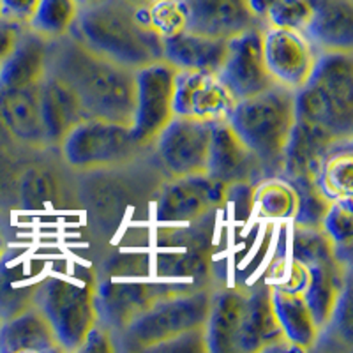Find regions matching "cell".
Listing matches in <instances>:
<instances>
[{
  "instance_id": "cell-1",
  "label": "cell",
  "mask_w": 353,
  "mask_h": 353,
  "mask_svg": "<svg viewBox=\"0 0 353 353\" xmlns=\"http://www.w3.org/2000/svg\"><path fill=\"white\" fill-rule=\"evenodd\" d=\"M48 72L77 94L88 119L131 125L137 108V71L92 52L71 32L48 43Z\"/></svg>"
},
{
  "instance_id": "cell-2",
  "label": "cell",
  "mask_w": 353,
  "mask_h": 353,
  "mask_svg": "<svg viewBox=\"0 0 353 353\" xmlns=\"http://www.w3.org/2000/svg\"><path fill=\"white\" fill-rule=\"evenodd\" d=\"M71 34L92 52L132 71L163 61V39L150 25L149 11L128 0L81 8Z\"/></svg>"
},
{
  "instance_id": "cell-3",
  "label": "cell",
  "mask_w": 353,
  "mask_h": 353,
  "mask_svg": "<svg viewBox=\"0 0 353 353\" xmlns=\"http://www.w3.org/2000/svg\"><path fill=\"white\" fill-rule=\"evenodd\" d=\"M297 122L295 90L272 85L235 103L228 124L256 154L265 175H281L285 150Z\"/></svg>"
},
{
  "instance_id": "cell-4",
  "label": "cell",
  "mask_w": 353,
  "mask_h": 353,
  "mask_svg": "<svg viewBox=\"0 0 353 353\" xmlns=\"http://www.w3.org/2000/svg\"><path fill=\"white\" fill-rule=\"evenodd\" d=\"M299 121L332 132L353 134V53H320L307 83L295 92Z\"/></svg>"
},
{
  "instance_id": "cell-5",
  "label": "cell",
  "mask_w": 353,
  "mask_h": 353,
  "mask_svg": "<svg viewBox=\"0 0 353 353\" xmlns=\"http://www.w3.org/2000/svg\"><path fill=\"white\" fill-rule=\"evenodd\" d=\"M214 290L189 288L161 299L132 318L121 330L128 350H161L193 330L203 329L212 304Z\"/></svg>"
},
{
  "instance_id": "cell-6",
  "label": "cell",
  "mask_w": 353,
  "mask_h": 353,
  "mask_svg": "<svg viewBox=\"0 0 353 353\" xmlns=\"http://www.w3.org/2000/svg\"><path fill=\"white\" fill-rule=\"evenodd\" d=\"M34 305L48 320L62 352H81L88 334L99 323L97 286L50 277L34 292Z\"/></svg>"
},
{
  "instance_id": "cell-7",
  "label": "cell",
  "mask_w": 353,
  "mask_h": 353,
  "mask_svg": "<svg viewBox=\"0 0 353 353\" xmlns=\"http://www.w3.org/2000/svg\"><path fill=\"white\" fill-rule=\"evenodd\" d=\"M69 168L77 172L113 170L129 165L141 152L131 125L103 119H85L59 145Z\"/></svg>"
},
{
  "instance_id": "cell-8",
  "label": "cell",
  "mask_w": 353,
  "mask_h": 353,
  "mask_svg": "<svg viewBox=\"0 0 353 353\" xmlns=\"http://www.w3.org/2000/svg\"><path fill=\"white\" fill-rule=\"evenodd\" d=\"M176 69L166 61L154 62L137 71V108L132 137L141 147H149L170 124L173 112Z\"/></svg>"
},
{
  "instance_id": "cell-9",
  "label": "cell",
  "mask_w": 353,
  "mask_h": 353,
  "mask_svg": "<svg viewBox=\"0 0 353 353\" xmlns=\"http://www.w3.org/2000/svg\"><path fill=\"white\" fill-rule=\"evenodd\" d=\"M214 122L175 115L154 141L172 179L207 173Z\"/></svg>"
},
{
  "instance_id": "cell-10",
  "label": "cell",
  "mask_w": 353,
  "mask_h": 353,
  "mask_svg": "<svg viewBox=\"0 0 353 353\" xmlns=\"http://www.w3.org/2000/svg\"><path fill=\"white\" fill-rule=\"evenodd\" d=\"M263 30L251 28L228 39V53L217 74L235 103L276 85L265 62Z\"/></svg>"
},
{
  "instance_id": "cell-11",
  "label": "cell",
  "mask_w": 353,
  "mask_h": 353,
  "mask_svg": "<svg viewBox=\"0 0 353 353\" xmlns=\"http://www.w3.org/2000/svg\"><path fill=\"white\" fill-rule=\"evenodd\" d=\"M263 55L274 83L297 92L307 83L318 52L304 32L265 27Z\"/></svg>"
},
{
  "instance_id": "cell-12",
  "label": "cell",
  "mask_w": 353,
  "mask_h": 353,
  "mask_svg": "<svg viewBox=\"0 0 353 353\" xmlns=\"http://www.w3.org/2000/svg\"><path fill=\"white\" fill-rule=\"evenodd\" d=\"M235 99L217 72L179 71L175 77L173 112L198 121H228Z\"/></svg>"
},
{
  "instance_id": "cell-13",
  "label": "cell",
  "mask_w": 353,
  "mask_h": 353,
  "mask_svg": "<svg viewBox=\"0 0 353 353\" xmlns=\"http://www.w3.org/2000/svg\"><path fill=\"white\" fill-rule=\"evenodd\" d=\"M228 191V185L207 173L173 179L161 196L157 217L168 223L196 221L225 205Z\"/></svg>"
},
{
  "instance_id": "cell-14",
  "label": "cell",
  "mask_w": 353,
  "mask_h": 353,
  "mask_svg": "<svg viewBox=\"0 0 353 353\" xmlns=\"http://www.w3.org/2000/svg\"><path fill=\"white\" fill-rule=\"evenodd\" d=\"M207 175L228 188L239 184H254L265 176L261 161L233 131L228 121H217L212 125Z\"/></svg>"
},
{
  "instance_id": "cell-15",
  "label": "cell",
  "mask_w": 353,
  "mask_h": 353,
  "mask_svg": "<svg viewBox=\"0 0 353 353\" xmlns=\"http://www.w3.org/2000/svg\"><path fill=\"white\" fill-rule=\"evenodd\" d=\"M292 346L285 339L272 302V286L249 290L237 337V353H260L286 350Z\"/></svg>"
},
{
  "instance_id": "cell-16",
  "label": "cell",
  "mask_w": 353,
  "mask_h": 353,
  "mask_svg": "<svg viewBox=\"0 0 353 353\" xmlns=\"http://www.w3.org/2000/svg\"><path fill=\"white\" fill-rule=\"evenodd\" d=\"M188 9V30L232 39L256 27H267L263 20L249 9L245 0H184Z\"/></svg>"
},
{
  "instance_id": "cell-17",
  "label": "cell",
  "mask_w": 353,
  "mask_h": 353,
  "mask_svg": "<svg viewBox=\"0 0 353 353\" xmlns=\"http://www.w3.org/2000/svg\"><path fill=\"white\" fill-rule=\"evenodd\" d=\"M189 288L191 286L181 288L176 285H150V283H140V285L106 283L101 288H97L99 320L103 316L110 329L121 332L132 318H137L138 314L143 313L145 309L156 304L157 301Z\"/></svg>"
},
{
  "instance_id": "cell-18",
  "label": "cell",
  "mask_w": 353,
  "mask_h": 353,
  "mask_svg": "<svg viewBox=\"0 0 353 353\" xmlns=\"http://www.w3.org/2000/svg\"><path fill=\"white\" fill-rule=\"evenodd\" d=\"M0 122L20 143L32 149L50 147L41 108V83L0 88Z\"/></svg>"
},
{
  "instance_id": "cell-19",
  "label": "cell",
  "mask_w": 353,
  "mask_h": 353,
  "mask_svg": "<svg viewBox=\"0 0 353 353\" xmlns=\"http://www.w3.org/2000/svg\"><path fill=\"white\" fill-rule=\"evenodd\" d=\"M345 140H350V138H345ZM341 141L343 138L334 137L332 132L297 119L285 150L283 179L286 181L314 179L316 181L323 161L327 159L330 150Z\"/></svg>"
},
{
  "instance_id": "cell-20",
  "label": "cell",
  "mask_w": 353,
  "mask_h": 353,
  "mask_svg": "<svg viewBox=\"0 0 353 353\" xmlns=\"http://www.w3.org/2000/svg\"><path fill=\"white\" fill-rule=\"evenodd\" d=\"M313 14L304 34L320 53H353L352 0H311Z\"/></svg>"
},
{
  "instance_id": "cell-21",
  "label": "cell",
  "mask_w": 353,
  "mask_h": 353,
  "mask_svg": "<svg viewBox=\"0 0 353 353\" xmlns=\"http://www.w3.org/2000/svg\"><path fill=\"white\" fill-rule=\"evenodd\" d=\"M307 269L309 283L305 286L304 299L311 309L318 329L323 332L332 323L343 292L348 285L350 267L337 256H332L309 263Z\"/></svg>"
},
{
  "instance_id": "cell-22",
  "label": "cell",
  "mask_w": 353,
  "mask_h": 353,
  "mask_svg": "<svg viewBox=\"0 0 353 353\" xmlns=\"http://www.w3.org/2000/svg\"><path fill=\"white\" fill-rule=\"evenodd\" d=\"M228 53V39L182 30L163 39V61L179 71L219 72Z\"/></svg>"
},
{
  "instance_id": "cell-23",
  "label": "cell",
  "mask_w": 353,
  "mask_h": 353,
  "mask_svg": "<svg viewBox=\"0 0 353 353\" xmlns=\"http://www.w3.org/2000/svg\"><path fill=\"white\" fill-rule=\"evenodd\" d=\"M249 290L225 288L214 292L209 316L203 325L205 350L237 353V337Z\"/></svg>"
},
{
  "instance_id": "cell-24",
  "label": "cell",
  "mask_w": 353,
  "mask_h": 353,
  "mask_svg": "<svg viewBox=\"0 0 353 353\" xmlns=\"http://www.w3.org/2000/svg\"><path fill=\"white\" fill-rule=\"evenodd\" d=\"M41 108L46 138L52 147H59L72 128L88 119L77 94L50 72L41 81Z\"/></svg>"
},
{
  "instance_id": "cell-25",
  "label": "cell",
  "mask_w": 353,
  "mask_h": 353,
  "mask_svg": "<svg viewBox=\"0 0 353 353\" xmlns=\"http://www.w3.org/2000/svg\"><path fill=\"white\" fill-rule=\"evenodd\" d=\"M0 352H62L48 320L36 305L0 323Z\"/></svg>"
},
{
  "instance_id": "cell-26",
  "label": "cell",
  "mask_w": 353,
  "mask_h": 353,
  "mask_svg": "<svg viewBox=\"0 0 353 353\" xmlns=\"http://www.w3.org/2000/svg\"><path fill=\"white\" fill-rule=\"evenodd\" d=\"M48 74V41L27 27L17 46L0 65V88L37 85Z\"/></svg>"
},
{
  "instance_id": "cell-27",
  "label": "cell",
  "mask_w": 353,
  "mask_h": 353,
  "mask_svg": "<svg viewBox=\"0 0 353 353\" xmlns=\"http://www.w3.org/2000/svg\"><path fill=\"white\" fill-rule=\"evenodd\" d=\"M272 302L283 334L292 350L311 352L320 339V329L302 293L272 288Z\"/></svg>"
},
{
  "instance_id": "cell-28",
  "label": "cell",
  "mask_w": 353,
  "mask_h": 353,
  "mask_svg": "<svg viewBox=\"0 0 353 353\" xmlns=\"http://www.w3.org/2000/svg\"><path fill=\"white\" fill-rule=\"evenodd\" d=\"M352 138L337 143L329 152L316 176V184L329 200H352L353 194Z\"/></svg>"
},
{
  "instance_id": "cell-29",
  "label": "cell",
  "mask_w": 353,
  "mask_h": 353,
  "mask_svg": "<svg viewBox=\"0 0 353 353\" xmlns=\"http://www.w3.org/2000/svg\"><path fill=\"white\" fill-rule=\"evenodd\" d=\"M184 251L159 254V274L168 277H205L210 272V249L198 235L184 232Z\"/></svg>"
},
{
  "instance_id": "cell-30",
  "label": "cell",
  "mask_w": 353,
  "mask_h": 353,
  "mask_svg": "<svg viewBox=\"0 0 353 353\" xmlns=\"http://www.w3.org/2000/svg\"><path fill=\"white\" fill-rule=\"evenodd\" d=\"M78 12L80 6L77 0H39L27 28L50 43L71 32L77 23Z\"/></svg>"
},
{
  "instance_id": "cell-31",
  "label": "cell",
  "mask_w": 353,
  "mask_h": 353,
  "mask_svg": "<svg viewBox=\"0 0 353 353\" xmlns=\"http://www.w3.org/2000/svg\"><path fill=\"white\" fill-rule=\"evenodd\" d=\"M253 201L269 219H293L297 212V193L286 179L260 182L253 191Z\"/></svg>"
},
{
  "instance_id": "cell-32",
  "label": "cell",
  "mask_w": 353,
  "mask_h": 353,
  "mask_svg": "<svg viewBox=\"0 0 353 353\" xmlns=\"http://www.w3.org/2000/svg\"><path fill=\"white\" fill-rule=\"evenodd\" d=\"M288 182L297 193V212L293 216L295 225L320 228L332 200L325 196L314 179H293Z\"/></svg>"
},
{
  "instance_id": "cell-33",
  "label": "cell",
  "mask_w": 353,
  "mask_h": 353,
  "mask_svg": "<svg viewBox=\"0 0 353 353\" xmlns=\"http://www.w3.org/2000/svg\"><path fill=\"white\" fill-rule=\"evenodd\" d=\"M321 228L325 230L336 245L337 258L350 267L353 242V212L352 200H336L330 203Z\"/></svg>"
},
{
  "instance_id": "cell-34",
  "label": "cell",
  "mask_w": 353,
  "mask_h": 353,
  "mask_svg": "<svg viewBox=\"0 0 353 353\" xmlns=\"http://www.w3.org/2000/svg\"><path fill=\"white\" fill-rule=\"evenodd\" d=\"M337 256L336 245L330 241L323 228H311V226L295 225L293 230V256L295 260L309 265L314 261L327 260Z\"/></svg>"
},
{
  "instance_id": "cell-35",
  "label": "cell",
  "mask_w": 353,
  "mask_h": 353,
  "mask_svg": "<svg viewBox=\"0 0 353 353\" xmlns=\"http://www.w3.org/2000/svg\"><path fill=\"white\" fill-rule=\"evenodd\" d=\"M150 25L161 39L172 37L188 28V9L184 0H161L147 8Z\"/></svg>"
},
{
  "instance_id": "cell-36",
  "label": "cell",
  "mask_w": 353,
  "mask_h": 353,
  "mask_svg": "<svg viewBox=\"0 0 353 353\" xmlns=\"http://www.w3.org/2000/svg\"><path fill=\"white\" fill-rule=\"evenodd\" d=\"M313 14L311 0H279L269 11L265 23L267 27L288 28L304 32Z\"/></svg>"
},
{
  "instance_id": "cell-37",
  "label": "cell",
  "mask_w": 353,
  "mask_h": 353,
  "mask_svg": "<svg viewBox=\"0 0 353 353\" xmlns=\"http://www.w3.org/2000/svg\"><path fill=\"white\" fill-rule=\"evenodd\" d=\"M267 281H269L267 285H270L272 288L304 295L305 286L309 283L307 265L295 260V258H292L290 261L283 260L279 263H274L270 272L267 274Z\"/></svg>"
},
{
  "instance_id": "cell-38",
  "label": "cell",
  "mask_w": 353,
  "mask_h": 353,
  "mask_svg": "<svg viewBox=\"0 0 353 353\" xmlns=\"http://www.w3.org/2000/svg\"><path fill=\"white\" fill-rule=\"evenodd\" d=\"M37 4H39V0H0L2 20L27 27L32 20Z\"/></svg>"
},
{
  "instance_id": "cell-39",
  "label": "cell",
  "mask_w": 353,
  "mask_h": 353,
  "mask_svg": "<svg viewBox=\"0 0 353 353\" xmlns=\"http://www.w3.org/2000/svg\"><path fill=\"white\" fill-rule=\"evenodd\" d=\"M23 28L25 27H21L18 23H12V21L0 20V65L8 59L9 53L14 50Z\"/></svg>"
},
{
  "instance_id": "cell-40",
  "label": "cell",
  "mask_w": 353,
  "mask_h": 353,
  "mask_svg": "<svg viewBox=\"0 0 353 353\" xmlns=\"http://www.w3.org/2000/svg\"><path fill=\"white\" fill-rule=\"evenodd\" d=\"M113 350H115V346L112 343V336L97 323L92 332L88 334L81 352H113Z\"/></svg>"
},
{
  "instance_id": "cell-41",
  "label": "cell",
  "mask_w": 353,
  "mask_h": 353,
  "mask_svg": "<svg viewBox=\"0 0 353 353\" xmlns=\"http://www.w3.org/2000/svg\"><path fill=\"white\" fill-rule=\"evenodd\" d=\"M245 2H248L249 9H251L260 20L265 21V18H267L270 9H272L279 0H245Z\"/></svg>"
},
{
  "instance_id": "cell-42",
  "label": "cell",
  "mask_w": 353,
  "mask_h": 353,
  "mask_svg": "<svg viewBox=\"0 0 353 353\" xmlns=\"http://www.w3.org/2000/svg\"><path fill=\"white\" fill-rule=\"evenodd\" d=\"M128 2H131L134 6H140V8H150V6L161 2V0H128Z\"/></svg>"
},
{
  "instance_id": "cell-43",
  "label": "cell",
  "mask_w": 353,
  "mask_h": 353,
  "mask_svg": "<svg viewBox=\"0 0 353 353\" xmlns=\"http://www.w3.org/2000/svg\"><path fill=\"white\" fill-rule=\"evenodd\" d=\"M78 6L81 8H88V6H94V4H99V2H105V0H77Z\"/></svg>"
},
{
  "instance_id": "cell-44",
  "label": "cell",
  "mask_w": 353,
  "mask_h": 353,
  "mask_svg": "<svg viewBox=\"0 0 353 353\" xmlns=\"http://www.w3.org/2000/svg\"><path fill=\"white\" fill-rule=\"evenodd\" d=\"M0 20H2V8H0Z\"/></svg>"
}]
</instances>
